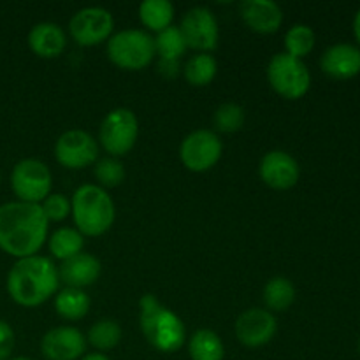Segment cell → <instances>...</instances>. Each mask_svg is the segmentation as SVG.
Segmentation results:
<instances>
[{"instance_id": "obj_1", "label": "cell", "mask_w": 360, "mask_h": 360, "mask_svg": "<svg viewBox=\"0 0 360 360\" xmlns=\"http://www.w3.org/2000/svg\"><path fill=\"white\" fill-rule=\"evenodd\" d=\"M48 224L41 204L7 202L0 206V250L20 259L37 255L48 239Z\"/></svg>"}, {"instance_id": "obj_2", "label": "cell", "mask_w": 360, "mask_h": 360, "mask_svg": "<svg viewBox=\"0 0 360 360\" xmlns=\"http://www.w3.org/2000/svg\"><path fill=\"white\" fill-rule=\"evenodd\" d=\"M58 271L48 257L20 259L7 274V292L23 308L41 306L58 290Z\"/></svg>"}, {"instance_id": "obj_3", "label": "cell", "mask_w": 360, "mask_h": 360, "mask_svg": "<svg viewBox=\"0 0 360 360\" xmlns=\"http://www.w3.org/2000/svg\"><path fill=\"white\" fill-rule=\"evenodd\" d=\"M139 323L148 343L158 352L174 354L186 338L181 319L160 304L155 295L146 294L139 301Z\"/></svg>"}, {"instance_id": "obj_4", "label": "cell", "mask_w": 360, "mask_h": 360, "mask_svg": "<svg viewBox=\"0 0 360 360\" xmlns=\"http://www.w3.org/2000/svg\"><path fill=\"white\" fill-rule=\"evenodd\" d=\"M70 213L81 236L90 238L105 234L116 217L115 202L109 193L97 185H83L74 192Z\"/></svg>"}, {"instance_id": "obj_5", "label": "cell", "mask_w": 360, "mask_h": 360, "mask_svg": "<svg viewBox=\"0 0 360 360\" xmlns=\"http://www.w3.org/2000/svg\"><path fill=\"white\" fill-rule=\"evenodd\" d=\"M155 56V41L148 32L123 30L109 37L108 58L123 70H141Z\"/></svg>"}, {"instance_id": "obj_6", "label": "cell", "mask_w": 360, "mask_h": 360, "mask_svg": "<svg viewBox=\"0 0 360 360\" xmlns=\"http://www.w3.org/2000/svg\"><path fill=\"white\" fill-rule=\"evenodd\" d=\"M267 81L278 95L288 101H297L309 91L311 74L302 60L287 53H278L267 65Z\"/></svg>"}, {"instance_id": "obj_7", "label": "cell", "mask_w": 360, "mask_h": 360, "mask_svg": "<svg viewBox=\"0 0 360 360\" xmlns=\"http://www.w3.org/2000/svg\"><path fill=\"white\" fill-rule=\"evenodd\" d=\"M51 172L48 165L35 158H25L11 172V186L21 202L41 204L51 192Z\"/></svg>"}, {"instance_id": "obj_8", "label": "cell", "mask_w": 360, "mask_h": 360, "mask_svg": "<svg viewBox=\"0 0 360 360\" xmlns=\"http://www.w3.org/2000/svg\"><path fill=\"white\" fill-rule=\"evenodd\" d=\"M139 134L136 115L127 108L112 109L101 123L98 141L112 157H123L134 148Z\"/></svg>"}, {"instance_id": "obj_9", "label": "cell", "mask_w": 360, "mask_h": 360, "mask_svg": "<svg viewBox=\"0 0 360 360\" xmlns=\"http://www.w3.org/2000/svg\"><path fill=\"white\" fill-rule=\"evenodd\" d=\"M220 137L206 129L195 130L183 139L179 158L183 165L192 172H206L218 164L221 157Z\"/></svg>"}, {"instance_id": "obj_10", "label": "cell", "mask_w": 360, "mask_h": 360, "mask_svg": "<svg viewBox=\"0 0 360 360\" xmlns=\"http://www.w3.org/2000/svg\"><path fill=\"white\" fill-rule=\"evenodd\" d=\"M178 28L185 39L186 48L202 53L217 49L218 37H220L218 21L214 14L206 7H193V9L186 11Z\"/></svg>"}, {"instance_id": "obj_11", "label": "cell", "mask_w": 360, "mask_h": 360, "mask_svg": "<svg viewBox=\"0 0 360 360\" xmlns=\"http://www.w3.org/2000/svg\"><path fill=\"white\" fill-rule=\"evenodd\" d=\"M115 28L111 13L102 7H84L69 23V32L79 46H97L108 41Z\"/></svg>"}, {"instance_id": "obj_12", "label": "cell", "mask_w": 360, "mask_h": 360, "mask_svg": "<svg viewBox=\"0 0 360 360\" xmlns=\"http://www.w3.org/2000/svg\"><path fill=\"white\" fill-rule=\"evenodd\" d=\"M55 157L67 169H83L95 164L98 157V144L84 130H67L55 144Z\"/></svg>"}, {"instance_id": "obj_13", "label": "cell", "mask_w": 360, "mask_h": 360, "mask_svg": "<svg viewBox=\"0 0 360 360\" xmlns=\"http://www.w3.org/2000/svg\"><path fill=\"white\" fill-rule=\"evenodd\" d=\"M278 329L276 319L271 311L262 308H252L241 313L236 320V336L239 343L248 348H259L269 343Z\"/></svg>"}, {"instance_id": "obj_14", "label": "cell", "mask_w": 360, "mask_h": 360, "mask_svg": "<svg viewBox=\"0 0 360 360\" xmlns=\"http://www.w3.org/2000/svg\"><path fill=\"white\" fill-rule=\"evenodd\" d=\"M259 176L269 188L288 190L297 185L301 169L290 153L274 150L264 155L260 160Z\"/></svg>"}, {"instance_id": "obj_15", "label": "cell", "mask_w": 360, "mask_h": 360, "mask_svg": "<svg viewBox=\"0 0 360 360\" xmlns=\"http://www.w3.org/2000/svg\"><path fill=\"white\" fill-rule=\"evenodd\" d=\"M41 352L48 360H77L86 352V338L76 327H55L42 338Z\"/></svg>"}, {"instance_id": "obj_16", "label": "cell", "mask_w": 360, "mask_h": 360, "mask_svg": "<svg viewBox=\"0 0 360 360\" xmlns=\"http://www.w3.org/2000/svg\"><path fill=\"white\" fill-rule=\"evenodd\" d=\"M320 69L333 79H352L360 74V48L348 42H340L323 51Z\"/></svg>"}, {"instance_id": "obj_17", "label": "cell", "mask_w": 360, "mask_h": 360, "mask_svg": "<svg viewBox=\"0 0 360 360\" xmlns=\"http://www.w3.org/2000/svg\"><path fill=\"white\" fill-rule=\"evenodd\" d=\"M241 18L257 34H274L283 23L280 6L271 0H246L241 4Z\"/></svg>"}, {"instance_id": "obj_18", "label": "cell", "mask_w": 360, "mask_h": 360, "mask_svg": "<svg viewBox=\"0 0 360 360\" xmlns=\"http://www.w3.org/2000/svg\"><path fill=\"white\" fill-rule=\"evenodd\" d=\"M101 260L95 259L90 253H77L70 259L63 260L58 269V278L69 288H81L90 287L91 283L98 280L101 276Z\"/></svg>"}, {"instance_id": "obj_19", "label": "cell", "mask_w": 360, "mask_h": 360, "mask_svg": "<svg viewBox=\"0 0 360 360\" xmlns=\"http://www.w3.org/2000/svg\"><path fill=\"white\" fill-rule=\"evenodd\" d=\"M67 44L65 32L56 23H39L28 34V46L41 58H56Z\"/></svg>"}, {"instance_id": "obj_20", "label": "cell", "mask_w": 360, "mask_h": 360, "mask_svg": "<svg viewBox=\"0 0 360 360\" xmlns=\"http://www.w3.org/2000/svg\"><path fill=\"white\" fill-rule=\"evenodd\" d=\"M91 301L88 297L86 292L81 288H63L55 299V309L62 319L70 320H81L88 315L90 311Z\"/></svg>"}, {"instance_id": "obj_21", "label": "cell", "mask_w": 360, "mask_h": 360, "mask_svg": "<svg viewBox=\"0 0 360 360\" xmlns=\"http://www.w3.org/2000/svg\"><path fill=\"white\" fill-rule=\"evenodd\" d=\"M141 23L151 32L160 34L171 27L174 18V6L169 0H144L139 6Z\"/></svg>"}, {"instance_id": "obj_22", "label": "cell", "mask_w": 360, "mask_h": 360, "mask_svg": "<svg viewBox=\"0 0 360 360\" xmlns=\"http://www.w3.org/2000/svg\"><path fill=\"white\" fill-rule=\"evenodd\" d=\"M188 352L192 360H224L225 348L220 336L210 329H200L190 338Z\"/></svg>"}, {"instance_id": "obj_23", "label": "cell", "mask_w": 360, "mask_h": 360, "mask_svg": "<svg viewBox=\"0 0 360 360\" xmlns=\"http://www.w3.org/2000/svg\"><path fill=\"white\" fill-rule=\"evenodd\" d=\"M295 301V288L288 278L274 276L264 287V302L273 311H287Z\"/></svg>"}, {"instance_id": "obj_24", "label": "cell", "mask_w": 360, "mask_h": 360, "mask_svg": "<svg viewBox=\"0 0 360 360\" xmlns=\"http://www.w3.org/2000/svg\"><path fill=\"white\" fill-rule=\"evenodd\" d=\"M83 246V236L77 229L62 227L49 236V252L53 253L55 259H60L62 262L81 253Z\"/></svg>"}, {"instance_id": "obj_25", "label": "cell", "mask_w": 360, "mask_h": 360, "mask_svg": "<svg viewBox=\"0 0 360 360\" xmlns=\"http://www.w3.org/2000/svg\"><path fill=\"white\" fill-rule=\"evenodd\" d=\"M155 41V55L160 56V62L179 63V58L185 55L186 42L178 27H169L157 35Z\"/></svg>"}, {"instance_id": "obj_26", "label": "cell", "mask_w": 360, "mask_h": 360, "mask_svg": "<svg viewBox=\"0 0 360 360\" xmlns=\"http://www.w3.org/2000/svg\"><path fill=\"white\" fill-rule=\"evenodd\" d=\"M218 70V63L210 53H199L192 56L185 65V79L192 86H207L214 79Z\"/></svg>"}, {"instance_id": "obj_27", "label": "cell", "mask_w": 360, "mask_h": 360, "mask_svg": "<svg viewBox=\"0 0 360 360\" xmlns=\"http://www.w3.org/2000/svg\"><path fill=\"white\" fill-rule=\"evenodd\" d=\"M315 32L308 25H294L290 30L285 34V49L287 55L294 58L302 60L306 55L313 51L315 48Z\"/></svg>"}, {"instance_id": "obj_28", "label": "cell", "mask_w": 360, "mask_h": 360, "mask_svg": "<svg viewBox=\"0 0 360 360\" xmlns=\"http://www.w3.org/2000/svg\"><path fill=\"white\" fill-rule=\"evenodd\" d=\"M88 343L101 352L112 350L122 341V327L115 320H98L88 333Z\"/></svg>"}, {"instance_id": "obj_29", "label": "cell", "mask_w": 360, "mask_h": 360, "mask_svg": "<svg viewBox=\"0 0 360 360\" xmlns=\"http://www.w3.org/2000/svg\"><path fill=\"white\" fill-rule=\"evenodd\" d=\"M245 120H246L245 109H243L239 104H234V102H227V104H221L220 108L217 109L213 122L218 132L234 134L243 129Z\"/></svg>"}, {"instance_id": "obj_30", "label": "cell", "mask_w": 360, "mask_h": 360, "mask_svg": "<svg viewBox=\"0 0 360 360\" xmlns=\"http://www.w3.org/2000/svg\"><path fill=\"white\" fill-rule=\"evenodd\" d=\"M94 174L97 181L101 183V188H115V186H118L125 179V169H123L122 162L112 157H108L95 164Z\"/></svg>"}, {"instance_id": "obj_31", "label": "cell", "mask_w": 360, "mask_h": 360, "mask_svg": "<svg viewBox=\"0 0 360 360\" xmlns=\"http://www.w3.org/2000/svg\"><path fill=\"white\" fill-rule=\"evenodd\" d=\"M42 213L48 221H62L69 217L70 202L62 193H49L41 204Z\"/></svg>"}, {"instance_id": "obj_32", "label": "cell", "mask_w": 360, "mask_h": 360, "mask_svg": "<svg viewBox=\"0 0 360 360\" xmlns=\"http://www.w3.org/2000/svg\"><path fill=\"white\" fill-rule=\"evenodd\" d=\"M14 350V330L4 320H0V360H7Z\"/></svg>"}, {"instance_id": "obj_33", "label": "cell", "mask_w": 360, "mask_h": 360, "mask_svg": "<svg viewBox=\"0 0 360 360\" xmlns=\"http://www.w3.org/2000/svg\"><path fill=\"white\" fill-rule=\"evenodd\" d=\"M354 35L360 46V9L357 11V14H355V18H354Z\"/></svg>"}, {"instance_id": "obj_34", "label": "cell", "mask_w": 360, "mask_h": 360, "mask_svg": "<svg viewBox=\"0 0 360 360\" xmlns=\"http://www.w3.org/2000/svg\"><path fill=\"white\" fill-rule=\"evenodd\" d=\"M81 360H109V357H105L104 354H88Z\"/></svg>"}, {"instance_id": "obj_35", "label": "cell", "mask_w": 360, "mask_h": 360, "mask_svg": "<svg viewBox=\"0 0 360 360\" xmlns=\"http://www.w3.org/2000/svg\"><path fill=\"white\" fill-rule=\"evenodd\" d=\"M13 360H32V359H27V357H18V359H13Z\"/></svg>"}, {"instance_id": "obj_36", "label": "cell", "mask_w": 360, "mask_h": 360, "mask_svg": "<svg viewBox=\"0 0 360 360\" xmlns=\"http://www.w3.org/2000/svg\"><path fill=\"white\" fill-rule=\"evenodd\" d=\"M359 355H360V340H359Z\"/></svg>"}]
</instances>
